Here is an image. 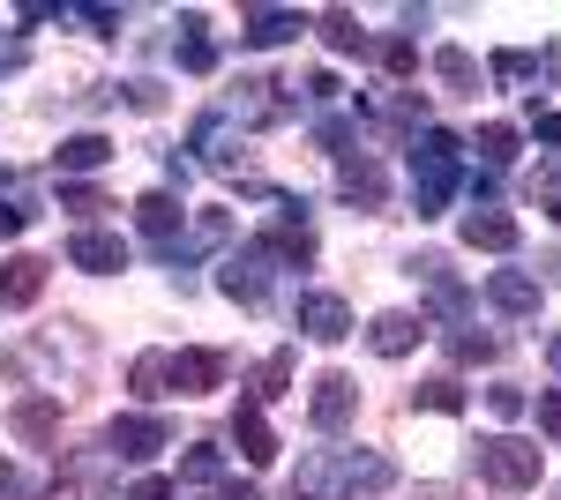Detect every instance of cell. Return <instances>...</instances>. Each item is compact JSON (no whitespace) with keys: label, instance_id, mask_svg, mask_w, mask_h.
Here are the masks:
<instances>
[{"label":"cell","instance_id":"6da1fadb","mask_svg":"<svg viewBox=\"0 0 561 500\" xmlns=\"http://www.w3.org/2000/svg\"><path fill=\"white\" fill-rule=\"evenodd\" d=\"M389 486H397V463L382 449H314L293 470V500H359Z\"/></svg>","mask_w":561,"mask_h":500},{"label":"cell","instance_id":"7a4b0ae2","mask_svg":"<svg viewBox=\"0 0 561 500\" xmlns=\"http://www.w3.org/2000/svg\"><path fill=\"white\" fill-rule=\"evenodd\" d=\"M457 179H465V142H457L449 127L412 135V209H420V217H442L449 195H457Z\"/></svg>","mask_w":561,"mask_h":500},{"label":"cell","instance_id":"3957f363","mask_svg":"<svg viewBox=\"0 0 561 500\" xmlns=\"http://www.w3.org/2000/svg\"><path fill=\"white\" fill-rule=\"evenodd\" d=\"M479 478L494 493H531L539 486V449L517 441V433H494V441H479Z\"/></svg>","mask_w":561,"mask_h":500},{"label":"cell","instance_id":"277c9868","mask_svg":"<svg viewBox=\"0 0 561 500\" xmlns=\"http://www.w3.org/2000/svg\"><path fill=\"white\" fill-rule=\"evenodd\" d=\"M158 449H173V426L158 411H121L113 426H105V456L113 463H150Z\"/></svg>","mask_w":561,"mask_h":500},{"label":"cell","instance_id":"5b68a950","mask_svg":"<svg viewBox=\"0 0 561 500\" xmlns=\"http://www.w3.org/2000/svg\"><path fill=\"white\" fill-rule=\"evenodd\" d=\"M225 120H248V127L293 120V83H277V75H240V83H232V105H225Z\"/></svg>","mask_w":561,"mask_h":500},{"label":"cell","instance_id":"8992f818","mask_svg":"<svg viewBox=\"0 0 561 500\" xmlns=\"http://www.w3.org/2000/svg\"><path fill=\"white\" fill-rule=\"evenodd\" d=\"M270 277H277V261H262L255 247H240V254H225L217 292L232 299V306H270Z\"/></svg>","mask_w":561,"mask_h":500},{"label":"cell","instance_id":"52a82bcc","mask_svg":"<svg viewBox=\"0 0 561 500\" xmlns=\"http://www.w3.org/2000/svg\"><path fill=\"white\" fill-rule=\"evenodd\" d=\"M187 165H203V172H232L240 165V120H225V113H203V120L187 127Z\"/></svg>","mask_w":561,"mask_h":500},{"label":"cell","instance_id":"ba28073f","mask_svg":"<svg viewBox=\"0 0 561 500\" xmlns=\"http://www.w3.org/2000/svg\"><path fill=\"white\" fill-rule=\"evenodd\" d=\"M307 418H314V433H345L352 418H359V381L352 374H314Z\"/></svg>","mask_w":561,"mask_h":500},{"label":"cell","instance_id":"9c48e42d","mask_svg":"<svg viewBox=\"0 0 561 500\" xmlns=\"http://www.w3.org/2000/svg\"><path fill=\"white\" fill-rule=\"evenodd\" d=\"M382 195H389V172L375 165L367 150L337 158V202H352V209H382Z\"/></svg>","mask_w":561,"mask_h":500},{"label":"cell","instance_id":"30bf717a","mask_svg":"<svg viewBox=\"0 0 561 500\" xmlns=\"http://www.w3.org/2000/svg\"><path fill=\"white\" fill-rule=\"evenodd\" d=\"M300 336H314V344H345L352 336V306L337 292H300Z\"/></svg>","mask_w":561,"mask_h":500},{"label":"cell","instance_id":"8fae6325","mask_svg":"<svg viewBox=\"0 0 561 500\" xmlns=\"http://www.w3.org/2000/svg\"><path fill=\"white\" fill-rule=\"evenodd\" d=\"M68 261H76V269H90V277H113V269H128V240H121V232L83 224V232L68 240Z\"/></svg>","mask_w":561,"mask_h":500},{"label":"cell","instance_id":"7c38bea8","mask_svg":"<svg viewBox=\"0 0 561 500\" xmlns=\"http://www.w3.org/2000/svg\"><path fill=\"white\" fill-rule=\"evenodd\" d=\"M412 277H420V284L434 292V306H442L449 322H465V306H472V292L457 284V269H449V254H420V261H412Z\"/></svg>","mask_w":561,"mask_h":500},{"label":"cell","instance_id":"4fadbf2b","mask_svg":"<svg viewBox=\"0 0 561 500\" xmlns=\"http://www.w3.org/2000/svg\"><path fill=\"white\" fill-rule=\"evenodd\" d=\"M135 224H142V240L150 247H180V202H173V187H150L142 202H135Z\"/></svg>","mask_w":561,"mask_h":500},{"label":"cell","instance_id":"5bb4252c","mask_svg":"<svg viewBox=\"0 0 561 500\" xmlns=\"http://www.w3.org/2000/svg\"><path fill=\"white\" fill-rule=\"evenodd\" d=\"M420 336H427V322H420V314H404V306H389V314H375V322H367V344H375L382 359H404Z\"/></svg>","mask_w":561,"mask_h":500},{"label":"cell","instance_id":"9a60e30c","mask_svg":"<svg viewBox=\"0 0 561 500\" xmlns=\"http://www.w3.org/2000/svg\"><path fill=\"white\" fill-rule=\"evenodd\" d=\"M8 426H15V433H23L31 449H45V441L60 433V396H53V388H38V396H23V404L8 411Z\"/></svg>","mask_w":561,"mask_h":500},{"label":"cell","instance_id":"2e32d148","mask_svg":"<svg viewBox=\"0 0 561 500\" xmlns=\"http://www.w3.org/2000/svg\"><path fill=\"white\" fill-rule=\"evenodd\" d=\"M45 292V261L38 254H8L0 261V306H38Z\"/></svg>","mask_w":561,"mask_h":500},{"label":"cell","instance_id":"e0dca14e","mask_svg":"<svg viewBox=\"0 0 561 500\" xmlns=\"http://www.w3.org/2000/svg\"><path fill=\"white\" fill-rule=\"evenodd\" d=\"M465 247H486V254H517V217L510 209H472L465 217Z\"/></svg>","mask_w":561,"mask_h":500},{"label":"cell","instance_id":"ac0fdd59","mask_svg":"<svg viewBox=\"0 0 561 500\" xmlns=\"http://www.w3.org/2000/svg\"><path fill=\"white\" fill-rule=\"evenodd\" d=\"M486 306H502V314H539V277H531V269H494V277H486Z\"/></svg>","mask_w":561,"mask_h":500},{"label":"cell","instance_id":"d6986e66","mask_svg":"<svg viewBox=\"0 0 561 500\" xmlns=\"http://www.w3.org/2000/svg\"><path fill=\"white\" fill-rule=\"evenodd\" d=\"M232 441H240V456L255 463H277V433H270V418H262V404H240V411H232Z\"/></svg>","mask_w":561,"mask_h":500},{"label":"cell","instance_id":"ffe728a7","mask_svg":"<svg viewBox=\"0 0 561 500\" xmlns=\"http://www.w3.org/2000/svg\"><path fill=\"white\" fill-rule=\"evenodd\" d=\"M128 388L135 396H180V374H173V351H135V367H128Z\"/></svg>","mask_w":561,"mask_h":500},{"label":"cell","instance_id":"44dd1931","mask_svg":"<svg viewBox=\"0 0 561 500\" xmlns=\"http://www.w3.org/2000/svg\"><path fill=\"white\" fill-rule=\"evenodd\" d=\"M300 31H307L300 8H248V31H240V38L248 45H293Z\"/></svg>","mask_w":561,"mask_h":500},{"label":"cell","instance_id":"7402d4cb","mask_svg":"<svg viewBox=\"0 0 561 500\" xmlns=\"http://www.w3.org/2000/svg\"><path fill=\"white\" fill-rule=\"evenodd\" d=\"M180 68H187V75H210V68H217L210 15H203V8H187V15H180Z\"/></svg>","mask_w":561,"mask_h":500},{"label":"cell","instance_id":"603a6c76","mask_svg":"<svg viewBox=\"0 0 561 500\" xmlns=\"http://www.w3.org/2000/svg\"><path fill=\"white\" fill-rule=\"evenodd\" d=\"M375 120L397 127V135H427V97L420 90H382L375 97Z\"/></svg>","mask_w":561,"mask_h":500},{"label":"cell","instance_id":"cb8c5ba5","mask_svg":"<svg viewBox=\"0 0 561 500\" xmlns=\"http://www.w3.org/2000/svg\"><path fill=\"white\" fill-rule=\"evenodd\" d=\"M173 374H180V396H210L225 381V351H173Z\"/></svg>","mask_w":561,"mask_h":500},{"label":"cell","instance_id":"d4e9b609","mask_svg":"<svg viewBox=\"0 0 561 500\" xmlns=\"http://www.w3.org/2000/svg\"><path fill=\"white\" fill-rule=\"evenodd\" d=\"M105 158H113V142H105V135H90V127H83V135H68V142L53 150V165L68 172V179H76V172H98Z\"/></svg>","mask_w":561,"mask_h":500},{"label":"cell","instance_id":"484cf974","mask_svg":"<svg viewBox=\"0 0 561 500\" xmlns=\"http://www.w3.org/2000/svg\"><path fill=\"white\" fill-rule=\"evenodd\" d=\"M225 240H232V217H225V209H203V217H195V240H187V247H173L165 261H173L180 277H187V261H195L203 247H225Z\"/></svg>","mask_w":561,"mask_h":500},{"label":"cell","instance_id":"4316f807","mask_svg":"<svg viewBox=\"0 0 561 500\" xmlns=\"http://www.w3.org/2000/svg\"><path fill=\"white\" fill-rule=\"evenodd\" d=\"M314 31H322V45H330V53H359V60L375 53V38L359 31V15H345V8H330V15H322Z\"/></svg>","mask_w":561,"mask_h":500},{"label":"cell","instance_id":"83f0119b","mask_svg":"<svg viewBox=\"0 0 561 500\" xmlns=\"http://www.w3.org/2000/svg\"><path fill=\"white\" fill-rule=\"evenodd\" d=\"M434 75L457 90V97H479V60L465 53V45H442V53H434Z\"/></svg>","mask_w":561,"mask_h":500},{"label":"cell","instance_id":"f1b7e54d","mask_svg":"<svg viewBox=\"0 0 561 500\" xmlns=\"http://www.w3.org/2000/svg\"><path fill=\"white\" fill-rule=\"evenodd\" d=\"M180 486H225V456H217V441H195L187 456H180Z\"/></svg>","mask_w":561,"mask_h":500},{"label":"cell","instance_id":"f546056e","mask_svg":"<svg viewBox=\"0 0 561 500\" xmlns=\"http://www.w3.org/2000/svg\"><path fill=\"white\" fill-rule=\"evenodd\" d=\"M285 388H293V351H270V359L255 367V388H248V404H277Z\"/></svg>","mask_w":561,"mask_h":500},{"label":"cell","instance_id":"4dcf8cb0","mask_svg":"<svg viewBox=\"0 0 561 500\" xmlns=\"http://www.w3.org/2000/svg\"><path fill=\"white\" fill-rule=\"evenodd\" d=\"M53 500H105V470L98 463H76L68 478H53Z\"/></svg>","mask_w":561,"mask_h":500},{"label":"cell","instance_id":"1f68e13d","mask_svg":"<svg viewBox=\"0 0 561 500\" xmlns=\"http://www.w3.org/2000/svg\"><path fill=\"white\" fill-rule=\"evenodd\" d=\"M479 158H486V172H502L510 158H517V127H510V120H486V127H479Z\"/></svg>","mask_w":561,"mask_h":500},{"label":"cell","instance_id":"d6a6232c","mask_svg":"<svg viewBox=\"0 0 561 500\" xmlns=\"http://www.w3.org/2000/svg\"><path fill=\"white\" fill-rule=\"evenodd\" d=\"M531 202L547 209V217H561V150L539 158V172H531Z\"/></svg>","mask_w":561,"mask_h":500},{"label":"cell","instance_id":"836d02e7","mask_svg":"<svg viewBox=\"0 0 561 500\" xmlns=\"http://www.w3.org/2000/svg\"><path fill=\"white\" fill-rule=\"evenodd\" d=\"M412 404H420V411H465V388H457L449 374H434V381L412 388Z\"/></svg>","mask_w":561,"mask_h":500},{"label":"cell","instance_id":"e575fe53","mask_svg":"<svg viewBox=\"0 0 561 500\" xmlns=\"http://www.w3.org/2000/svg\"><path fill=\"white\" fill-rule=\"evenodd\" d=\"M486 75H494V83H531V75H539V60L510 45V53H494V60H486Z\"/></svg>","mask_w":561,"mask_h":500},{"label":"cell","instance_id":"d590c367","mask_svg":"<svg viewBox=\"0 0 561 500\" xmlns=\"http://www.w3.org/2000/svg\"><path fill=\"white\" fill-rule=\"evenodd\" d=\"M60 209H68V217H98V209H113V202H105L90 179H60Z\"/></svg>","mask_w":561,"mask_h":500},{"label":"cell","instance_id":"8d00e7d4","mask_svg":"<svg viewBox=\"0 0 561 500\" xmlns=\"http://www.w3.org/2000/svg\"><path fill=\"white\" fill-rule=\"evenodd\" d=\"M314 142H322L330 158H352V150H359V127H352V120H322V127H314Z\"/></svg>","mask_w":561,"mask_h":500},{"label":"cell","instance_id":"74e56055","mask_svg":"<svg viewBox=\"0 0 561 500\" xmlns=\"http://www.w3.org/2000/svg\"><path fill=\"white\" fill-rule=\"evenodd\" d=\"M375 60H382L389 75H412V68H420V45H412V38H389V45H375Z\"/></svg>","mask_w":561,"mask_h":500},{"label":"cell","instance_id":"f35d334b","mask_svg":"<svg viewBox=\"0 0 561 500\" xmlns=\"http://www.w3.org/2000/svg\"><path fill=\"white\" fill-rule=\"evenodd\" d=\"M31 217H38V209L23 202V195H0V240H15V232H31Z\"/></svg>","mask_w":561,"mask_h":500},{"label":"cell","instance_id":"ab89813d","mask_svg":"<svg viewBox=\"0 0 561 500\" xmlns=\"http://www.w3.org/2000/svg\"><path fill=\"white\" fill-rule=\"evenodd\" d=\"M449 351H457L465 367H486V359H494V336H472V329H457V336H449Z\"/></svg>","mask_w":561,"mask_h":500},{"label":"cell","instance_id":"60d3db41","mask_svg":"<svg viewBox=\"0 0 561 500\" xmlns=\"http://www.w3.org/2000/svg\"><path fill=\"white\" fill-rule=\"evenodd\" d=\"M486 411L494 418H524V388L517 381H494V388H486Z\"/></svg>","mask_w":561,"mask_h":500},{"label":"cell","instance_id":"b9f144b4","mask_svg":"<svg viewBox=\"0 0 561 500\" xmlns=\"http://www.w3.org/2000/svg\"><path fill=\"white\" fill-rule=\"evenodd\" d=\"M307 105H337V97H345V83H337V75H330V68H314V75H307Z\"/></svg>","mask_w":561,"mask_h":500},{"label":"cell","instance_id":"7bdbcfd3","mask_svg":"<svg viewBox=\"0 0 561 500\" xmlns=\"http://www.w3.org/2000/svg\"><path fill=\"white\" fill-rule=\"evenodd\" d=\"M121 97H128L135 113H158V105H165V90L150 83V75H135V83H121Z\"/></svg>","mask_w":561,"mask_h":500},{"label":"cell","instance_id":"ee69618b","mask_svg":"<svg viewBox=\"0 0 561 500\" xmlns=\"http://www.w3.org/2000/svg\"><path fill=\"white\" fill-rule=\"evenodd\" d=\"M531 135H539L547 150H561V113L554 105H531Z\"/></svg>","mask_w":561,"mask_h":500},{"label":"cell","instance_id":"f6af8a7d","mask_svg":"<svg viewBox=\"0 0 561 500\" xmlns=\"http://www.w3.org/2000/svg\"><path fill=\"white\" fill-rule=\"evenodd\" d=\"M539 433H547V441H561V388H547V396H539Z\"/></svg>","mask_w":561,"mask_h":500},{"label":"cell","instance_id":"bcb514c9","mask_svg":"<svg viewBox=\"0 0 561 500\" xmlns=\"http://www.w3.org/2000/svg\"><path fill=\"white\" fill-rule=\"evenodd\" d=\"M210 500H262L248 478H225V486H210Z\"/></svg>","mask_w":561,"mask_h":500},{"label":"cell","instance_id":"7dc6e473","mask_svg":"<svg viewBox=\"0 0 561 500\" xmlns=\"http://www.w3.org/2000/svg\"><path fill=\"white\" fill-rule=\"evenodd\" d=\"M128 500H173V486H165V478H135Z\"/></svg>","mask_w":561,"mask_h":500},{"label":"cell","instance_id":"c3c4849f","mask_svg":"<svg viewBox=\"0 0 561 500\" xmlns=\"http://www.w3.org/2000/svg\"><path fill=\"white\" fill-rule=\"evenodd\" d=\"M31 493V486H23V470H8V463H0V500H23Z\"/></svg>","mask_w":561,"mask_h":500},{"label":"cell","instance_id":"681fc988","mask_svg":"<svg viewBox=\"0 0 561 500\" xmlns=\"http://www.w3.org/2000/svg\"><path fill=\"white\" fill-rule=\"evenodd\" d=\"M412 500H449V486H420V493H412Z\"/></svg>","mask_w":561,"mask_h":500},{"label":"cell","instance_id":"f907efd6","mask_svg":"<svg viewBox=\"0 0 561 500\" xmlns=\"http://www.w3.org/2000/svg\"><path fill=\"white\" fill-rule=\"evenodd\" d=\"M547 359H554V374H561V336H554V344H547Z\"/></svg>","mask_w":561,"mask_h":500},{"label":"cell","instance_id":"816d5d0a","mask_svg":"<svg viewBox=\"0 0 561 500\" xmlns=\"http://www.w3.org/2000/svg\"><path fill=\"white\" fill-rule=\"evenodd\" d=\"M0 187H15V172H8V165H0Z\"/></svg>","mask_w":561,"mask_h":500}]
</instances>
